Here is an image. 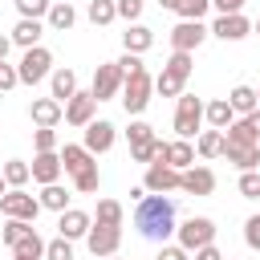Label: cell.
Masks as SVG:
<instances>
[{
  "instance_id": "42",
  "label": "cell",
  "mask_w": 260,
  "mask_h": 260,
  "mask_svg": "<svg viewBox=\"0 0 260 260\" xmlns=\"http://www.w3.org/2000/svg\"><path fill=\"white\" fill-rule=\"evenodd\" d=\"M114 8H118V16H122L126 24H134V20L142 16V0H114Z\"/></svg>"
},
{
  "instance_id": "18",
  "label": "cell",
  "mask_w": 260,
  "mask_h": 260,
  "mask_svg": "<svg viewBox=\"0 0 260 260\" xmlns=\"http://www.w3.org/2000/svg\"><path fill=\"white\" fill-rule=\"evenodd\" d=\"M61 219H57V236H65V240H85V232H89V215L85 211H77V207H65V211H57Z\"/></svg>"
},
{
  "instance_id": "25",
  "label": "cell",
  "mask_w": 260,
  "mask_h": 260,
  "mask_svg": "<svg viewBox=\"0 0 260 260\" xmlns=\"http://www.w3.org/2000/svg\"><path fill=\"white\" fill-rule=\"evenodd\" d=\"M122 45H126V53H138V57H142V53L154 45V32H150L146 24H138V20H134V24H126V32H122Z\"/></svg>"
},
{
  "instance_id": "4",
  "label": "cell",
  "mask_w": 260,
  "mask_h": 260,
  "mask_svg": "<svg viewBox=\"0 0 260 260\" xmlns=\"http://www.w3.org/2000/svg\"><path fill=\"white\" fill-rule=\"evenodd\" d=\"M49 73H53V53H49L45 45L24 49V57H20V65H16V77H20L24 85H37V81H45Z\"/></svg>"
},
{
  "instance_id": "45",
  "label": "cell",
  "mask_w": 260,
  "mask_h": 260,
  "mask_svg": "<svg viewBox=\"0 0 260 260\" xmlns=\"http://www.w3.org/2000/svg\"><path fill=\"white\" fill-rule=\"evenodd\" d=\"M244 244H248V248H260V215H248V223H244Z\"/></svg>"
},
{
  "instance_id": "16",
  "label": "cell",
  "mask_w": 260,
  "mask_h": 260,
  "mask_svg": "<svg viewBox=\"0 0 260 260\" xmlns=\"http://www.w3.org/2000/svg\"><path fill=\"white\" fill-rule=\"evenodd\" d=\"M223 154H228V162H236L240 171H256V167H260V142H228V138H223Z\"/></svg>"
},
{
  "instance_id": "14",
  "label": "cell",
  "mask_w": 260,
  "mask_h": 260,
  "mask_svg": "<svg viewBox=\"0 0 260 260\" xmlns=\"http://www.w3.org/2000/svg\"><path fill=\"white\" fill-rule=\"evenodd\" d=\"M179 191H187V195H211V191H215V171L191 162V167L183 171V179H179Z\"/></svg>"
},
{
  "instance_id": "23",
  "label": "cell",
  "mask_w": 260,
  "mask_h": 260,
  "mask_svg": "<svg viewBox=\"0 0 260 260\" xmlns=\"http://www.w3.org/2000/svg\"><path fill=\"white\" fill-rule=\"evenodd\" d=\"M45 20H49V28L69 32V28L77 24V12H73V4H69V0H53V4H49V12H45Z\"/></svg>"
},
{
  "instance_id": "39",
  "label": "cell",
  "mask_w": 260,
  "mask_h": 260,
  "mask_svg": "<svg viewBox=\"0 0 260 260\" xmlns=\"http://www.w3.org/2000/svg\"><path fill=\"white\" fill-rule=\"evenodd\" d=\"M240 195L260 199V171H240Z\"/></svg>"
},
{
  "instance_id": "11",
  "label": "cell",
  "mask_w": 260,
  "mask_h": 260,
  "mask_svg": "<svg viewBox=\"0 0 260 260\" xmlns=\"http://www.w3.org/2000/svg\"><path fill=\"white\" fill-rule=\"evenodd\" d=\"M118 244H122V228H106V223H89V232H85V248L102 260V256H114L118 252Z\"/></svg>"
},
{
  "instance_id": "31",
  "label": "cell",
  "mask_w": 260,
  "mask_h": 260,
  "mask_svg": "<svg viewBox=\"0 0 260 260\" xmlns=\"http://www.w3.org/2000/svg\"><path fill=\"white\" fill-rule=\"evenodd\" d=\"M37 199H41V207H49V211H65V203H69V191H65L61 183H45Z\"/></svg>"
},
{
  "instance_id": "48",
  "label": "cell",
  "mask_w": 260,
  "mask_h": 260,
  "mask_svg": "<svg viewBox=\"0 0 260 260\" xmlns=\"http://www.w3.org/2000/svg\"><path fill=\"white\" fill-rule=\"evenodd\" d=\"M211 8H219V16H228V12H240L244 0H211Z\"/></svg>"
},
{
  "instance_id": "34",
  "label": "cell",
  "mask_w": 260,
  "mask_h": 260,
  "mask_svg": "<svg viewBox=\"0 0 260 260\" xmlns=\"http://www.w3.org/2000/svg\"><path fill=\"white\" fill-rule=\"evenodd\" d=\"M28 232H32V223H28V219H8V223L0 228V244H8V248H12V244H16V240H24Z\"/></svg>"
},
{
  "instance_id": "26",
  "label": "cell",
  "mask_w": 260,
  "mask_h": 260,
  "mask_svg": "<svg viewBox=\"0 0 260 260\" xmlns=\"http://www.w3.org/2000/svg\"><path fill=\"white\" fill-rule=\"evenodd\" d=\"M49 85H53V98L65 106V102L77 93V73H73V69H53V73H49Z\"/></svg>"
},
{
  "instance_id": "5",
  "label": "cell",
  "mask_w": 260,
  "mask_h": 260,
  "mask_svg": "<svg viewBox=\"0 0 260 260\" xmlns=\"http://www.w3.org/2000/svg\"><path fill=\"white\" fill-rule=\"evenodd\" d=\"M199 126H203V102H199L195 93H179V106H175V134L191 142V138L199 134Z\"/></svg>"
},
{
  "instance_id": "50",
  "label": "cell",
  "mask_w": 260,
  "mask_h": 260,
  "mask_svg": "<svg viewBox=\"0 0 260 260\" xmlns=\"http://www.w3.org/2000/svg\"><path fill=\"white\" fill-rule=\"evenodd\" d=\"M8 49H12V37H0V61L8 57Z\"/></svg>"
},
{
  "instance_id": "43",
  "label": "cell",
  "mask_w": 260,
  "mask_h": 260,
  "mask_svg": "<svg viewBox=\"0 0 260 260\" xmlns=\"http://www.w3.org/2000/svg\"><path fill=\"white\" fill-rule=\"evenodd\" d=\"M16 85H20V77H16V65L0 61V93H8V89H16Z\"/></svg>"
},
{
  "instance_id": "3",
  "label": "cell",
  "mask_w": 260,
  "mask_h": 260,
  "mask_svg": "<svg viewBox=\"0 0 260 260\" xmlns=\"http://www.w3.org/2000/svg\"><path fill=\"white\" fill-rule=\"evenodd\" d=\"M191 65H195V61H191V53H179V49H175V53H171V61L162 65V73L154 77V89H158L162 98H179V93H183V85H187V77H191Z\"/></svg>"
},
{
  "instance_id": "41",
  "label": "cell",
  "mask_w": 260,
  "mask_h": 260,
  "mask_svg": "<svg viewBox=\"0 0 260 260\" xmlns=\"http://www.w3.org/2000/svg\"><path fill=\"white\" fill-rule=\"evenodd\" d=\"M32 146L37 150H57V130L53 126H37L32 130Z\"/></svg>"
},
{
  "instance_id": "27",
  "label": "cell",
  "mask_w": 260,
  "mask_h": 260,
  "mask_svg": "<svg viewBox=\"0 0 260 260\" xmlns=\"http://www.w3.org/2000/svg\"><path fill=\"white\" fill-rule=\"evenodd\" d=\"M12 260H45V240L37 236V228H32L24 240L12 244Z\"/></svg>"
},
{
  "instance_id": "20",
  "label": "cell",
  "mask_w": 260,
  "mask_h": 260,
  "mask_svg": "<svg viewBox=\"0 0 260 260\" xmlns=\"http://www.w3.org/2000/svg\"><path fill=\"white\" fill-rule=\"evenodd\" d=\"M203 122L211 130H228L236 122V110L228 106V98H215V102H203Z\"/></svg>"
},
{
  "instance_id": "22",
  "label": "cell",
  "mask_w": 260,
  "mask_h": 260,
  "mask_svg": "<svg viewBox=\"0 0 260 260\" xmlns=\"http://www.w3.org/2000/svg\"><path fill=\"white\" fill-rule=\"evenodd\" d=\"M61 110H65V106H61L57 98H37V102L28 106V118H32L37 126H57V122H61Z\"/></svg>"
},
{
  "instance_id": "17",
  "label": "cell",
  "mask_w": 260,
  "mask_h": 260,
  "mask_svg": "<svg viewBox=\"0 0 260 260\" xmlns=\"http://www.w3.org/2000/svg\"><path fill=\"white\" fill-rule=\"evenodd\" d=\"M28 175H32L41 187H45V183H57V179H61V154H57V150H37Z\"/></svg>"
},
{
  "instance_id": "55",
  "label": "cell",
  "mask_w": 260,
  "mask_h": 260,
  "mask_svg": "<svg viewBox=\"0 0 260 260\" xmlns=\"http://www.w3.org/2000/svg\"><path fill=\"white\" fill-rule=\"evenodd\" d=\"M256 32H260V20H256Z\"/></svg>"
},
{
  "instance_id": "15",
  "label": "cell",
  "mask_w": 260,
  "mask_h": 260,
  "mask_svg": "<svg viewBox=\"0 0 260 260\" xmlns=\"http://www.w3.org/2000/svg\"><path fill=\"white\" fill-rule=\"evenodd\" d=\"M207 32H215L219 41H244V37L252 32V20H248L244 12H228V16H219Z\"/></svg>"
},
{
  "instance_id": "36",
  "label": "cell",
  "mask_w": 260,
  "mask_h": 260,
  "mask_svg": "<svg viewBox=\"0 0 260 260\" xmlns=\"http://www.w3.org/2000/svg\"><path fill=\"white\" fill-rule=\"evenodd\" d=\"M207 8H211V0H179V4H175L179 20H203Z\"/></svg>"
},
{
  "instance_id": "6",
  "label": "cell",
  "mask_w": 260,
  "mask_h": 260,
  "mask_svg": "<svg viewBox=\"0 0 260 260\" xmlns=\"http://www.w3.org/2000/svg\"><path fill=\"white\" fill-rule=\"evenodd\" d=\"M175 236H179V248L195 252V248H203V244H215V223H211L207 215H191V219L175 223Z\"/></svg>"
},
{
  "instance_id": "54",
  "label": "cell",
  "mask_w": 260,
  "mask_h": 260,
  "mask_svg": "<svg viewBox=\"0 0 260 260\" xmlns=\"http://www.w3.org/2000/svg\"><path fill=\"white\" fill-rule=\"evenodd\" d=\"M256 102H260V89H256Z\"/></svg>"
},
{
  "instance_id": "38",
  "label": "cell",
  "mask_w": 260,
  "mask_h": 260,
  "mask_svg": "<svg viewBox=\"0 0 260 260\" xmlns=\"http://www.w3.org/2000/svg\"><path fill=\"white\" fill-rule=\"evenodd\" d=\"M98 183H102V175H98V162H93V167H85L81 175H73V187H77L81 195H89V191H98Z\"/></svg>"
},
{
  "instance_id": "8",
  "label": "cell",
  "mask_w": 260,
  "mask_h": 260,
  "mask_svg": "<svg viewBox=\"0 0 260 260\" xmlns=\"http://www.w3.org/2000/svg\"><path fill=\"white\" fill-rule=\"evenodd\" d=\"M179 179H183V171H175L171 162L154 158V162H146V179H142V187H146L150 195H167V191H179Z\"/></svg>"
},
{
  "instance_id": "21",
  "label": "cell",
  "mask_w": 260,
  "mask_h": 260,
  "mask_svg": "<svg viewBox=\"0 0 260 260\" xmlns=\"http://www.w3.org/2000/svg\"><path fill=\"white\" fill-rule=\"evenodd\" d=\"M162 162H171L175 171H187L191 162H195V146L187 142V138H175V142H167L162 146V154H158Z\"/></svg>"
},
{
  "instance_id": "35",
  "label": "cell",
  "mask_w": 260,
  "mask_h": 260,
  "mask_svg": "<svg viewBox=\"0 0 260 260\" xmlns=\"http://www.w3.org/2000/svg\"><path fill=\"white\" fill-rule=\"evenodd\" d=\"M89 20L93 24H110V20H118V8H114V0H89Z\"/></svg>"
},
{
  "instance_id": "19",
  "label": "cell",
  "mask_w": 260,
  "mask_h": 260,
  "mask_svg": "<svg viewBox=\"0 0 260 260\" xmlns=\"http://www.w3.org/2000/svg\"><path fill=\"white\" fill-rule=\"evenodd\" d=\"M57 154H61V171H65V175H81L85 167H93V162H98V154H89L85 146H73V142H65Z\"/></svg>"
},
{
  "instance_id": "44",
  "label": "cell",
  "mask_w": 260,
  "mask_h": 260,
  "mask_svg": "<svg viewBox=\"0 0 260 260\" xmlns=\"http://www.w3.org/2000/svg\"><path fill=\"white\" fill-rule=\"evenodd\" d=\"M150 134H154V126H150V122H130V130H126V138H130V146H134V142H146Z\"/></svg>"
},
{
  "instance_id": "46",
  "label": "cell",
  "mask_w": 260,
  "mask_h": 260,
  "mask_svg": "<svg viewBox=\"0 0 260 260\" xmlns=\"http://www.w3.org/2000/svg\"><path fill=\"white\" fill-rule=\"evenodd\" d=\"M187 256H191L187 248H179V244H162V252H158L154 260H187Z\"/></svg>"
},
{
  "instance_id": "2",
  "label": "cell",
  "mask_w": 260,
  "mask_h": 260,
  "mask_svg": "<svg viewBox=\"0 0 260 260\" xmlns=\"http://www.w3.org/2000/svg\"><path fill=\"white\" fill-rule=\"evenodd\" d=\"M150 93H154V77L146 73V65H134L122 77V106H126V114H142L150 106Z\"/></svg>"
},
{
  "instance_id": "52",
  "label": "cell",
  "mask_w": 260,
  "mask_h": 260,
  "mask_svg": "<svg viewBox=\"0 0 260 260\" xmlns=\"http://www.w3.org/2000/svg\"><path fill=\"white\" fill-rule=\"evenodd\" d=\"M4 191H8V183H4V175H0V195H4Z\"/></svg>"
},
{
  "instance_id": "53",
  "label": "cell",
  "mask_w": 260,
  "mask_h": 260,
  "mask_svg": "<svg viewBox=\"0 0 260 260\" xmlns=\"http://www.w3.org/2000/svg\"><path fill=\"white\" fill-rule=\"evenodd\" d=\"M102 260H118V256H102Z\"/></svg>"
},
{
  "instance_id": "30",
  "label": "cell",
  "mask_w": 260,
  "mask_h": 260,
  "mask_svg": "<svg viewBox=\"0 0 260 260\" xmlns=\"http://www.w3.org/2000/svg\"><path fill=\"white\" fill-rule=\"evenodd\" d=\"M162 146H167V142H162L158 134H150L146 142H134V146H130V158H134V162H154V158L162 154Z\"/></svg>"
},
{
  "instance_id": "49",
  "label": "cell",
  "mask_w": 260,
  "mask_h": 260,
  "mask_svg": "<svg viewBox=\"0 0 260 260\" xmlns=\"http://www.w3.org/2000/svg\"><path fill=\"white\" fill-rule=\"evenodd\" d=\"M240 118H244V122H248V130H252V134L260 138V106H256L252 114H240Z\"/></svg>"
},
{
  "instance_id": "10",
  "label": "cell",
  "mask_w": 260,
  "mask_h": 260,
  "mask_svg": "<svg viewBox=\"0 0 260 260\" xmlns=\"http://www.w3.org/2000/svg\"><path fill=\"white\" fill-rule=\"evenodd\" d=\"M203 41H207V24L203 20H179L171 28V49H179V53H195Z\"/></svg>"
},
{
  "instance_id": "32",
  "label": "cell",
  "mask_w": 260,
  "mask_h": 260,
  "mask_svg": "<svg viewBox=\"0 0 260 260\" xmlns=\"http://www.w3.org/2000/svg\"><path fill=\"white\" fill-rule=\"evenodd\" d=\"M93 223H106V228H122V203H118V199H98Z\"/></svg>"
},
{
  "instance_id": "51",
  "label": "cell",
  "mask_w": 260,
  "mask_h": 260,
  "mask_svg": "<svg viewBox=\"0 0 260 260\" xmlns=\"http://www.w3.org/2000/svg\"><path fill=\"white\" fill-rule=\"evenodd\" d=\"M158 4H162V8H171V12H175V4H179V0H158Z\"/></svg>"
},
{
  "instance_id": "29",
  "label": "cell",
  "mask_w": 260,
  "mask_h": 260,
  "mask_svg": "<svg viewBox=\"0 0 260 260\" xmlns=\"http://www.w3.org/2000/svg\"><path fill=\"white\" fill-rule=\"evenodd\" d=\"M228 106H232L236 114H252L260 102H256V89H252V85H236V89L228 93Z\"/></svg>"
},
{
  "instance_id": "12",
  "label": "cell",
  "mask_w": 260,
  "mask_h": 260,
  "mask_svg": "<svg viewBox=\"0 0 260 260\" xmlns=\"http://www.w3.org/2000/svg\"><path fill=\"white\" fill-rule=\"evenodd\" d=\"M93 110H98V98H93L89 89H77V93L65 102L61 118H65L69 126H89V122H93Z\"/></svg>"
},
{
  "instance_id": "33",
  "label": "cell",
  "mask_w": 260,
  "mask_h": 260,
  "mask_svg": "<svg viewBox=\"0 0 260 260\" xmlns=\"http://www.w3.org/2000/svg\"><path fill=\"white\" fill-rule=\"evenodd\" d=\"M0 175H4V183L8 187H24L32 175H28V162H20V158H8L4 167H0Z\"/></svg>"
},
{
  "instance_id": "7",
  "label": "cell",
  "mask_w": 260,
  "mask_h": 260,
  "mask_svg": "<svg viewBox=\"0 0 260 260\" xmlns=\"http://www.w3.org/2000/svg\"><path fill=\"white\" fill-rule=\"evenodd\" d=\"M0 211L8 215V219H37L41 215V199H32L24 187H8L4 195H0Z\"/></svg>"
},
{
  "instance_id": "13",
  "label": "cell",
  "mask_w": 260,
  "mask_h": 260,
  "mask_svg": "<svg viewBox=\"0 0 260 260\" xmlns=\"http://www.w3.org/2000/svg\"><path fill=\"white\" fill-rule=\"evenodd\" d=\"M81 130H85V142H81V146H85L89 154H106V150L114 146V138H118L114 122H106V118H93V122L81 126Z\"/></svg>"
},
{
  "instance_id": "1",
  "label": "cell",
  "mask_w": 260,
  "mask_h": 260,
  "mask_svg": "<svg viewBox=\"0 0 260 260\" xmlns=\"http://www.w3.org/2000/svg\"><path fill=\"white\" fill-rule=\"evenodd\" d=\"M134 228H138L142 240L162 244V240L175 232V199L150 195V191H146L142 199H134Z\"/></svg>"
},
{
  "instance_id": "9",
  "label": "cell",
  "mask_w": 260,
  "mask_h": 260,
  "mask_svg": "<svg viewBox=\"0 0 260 260\" xmlns=\"http://www.w3.org/2000/svg\"><path fill=\"white\" fill-rule=\"evenodd\" d=\"M122 65L118 61H106V65H98L93 69V85H89V93L98 98V102H110L114 93H122Z\"/></svg>"
},
{
  "instance_id": "47",
  "label": "cell",
  "mask_w": 260,
  "mask_h": 260,
  "mask_svg": "<svg viewBox=\"0 0 260 260\" xmlns=\"http://www.w3.org/2000/svg\"><path fill=\"white\" fill-rule=\"evenodd\" d=\"M195 260H223V252L215 244H203V248H195Z\"/></svg>"
},
{
  "instance_id": "37",
  "label": "cell",
  "mask_w": 260,
  "mask_h": 260,
  "mask_svg": "<svg viewBox=\"0 0 260 260\" xmlns=\"http://www.w3.org/2000/svg\"><path fill=\"white\" fill-rule=\"evenodd\" d=\"M45 260H73V240H65V236L45 240Z\"/></svg>"
},
{
  "instance_id": "40",
  "label": "cell",
  "mask_w": 260,
  "mask_h": 260,
  "mask_svg": "<svg viewBox=\"0 0 260 260\" xmlns=\"http://www.w3.org/2000/svg\"><path fill=\"white\" fill-rule=\"evenodd\" d=\"M49 4H53V0H16V12L28 16V20H41V16L49 12Z\"/></svg>"
},
{
  "instance_id": "24",
  "label": "cell",
  "mask_w": 260,
  "mask_h": 260,
  "mask_svg": "<svg viewBox=\"0 0 260 260\" xmlns=\"http://www.w3.org/2000/svg\"><path fill=\"white\" fill-rule=\"evenodd\" d=\"M41 32H45V24H41V20H28V16H20V20H16V28H12L8 37H12V45H20V49H32V45H41Z\"/></svg>"
},
{
  "instance_id": "28",
  "label": "cell",
  "mask_w": 260,
  "mask_h": 260,
  "mask_svg": "<svg viewBox=\"0 0 260 260\" xmlns=\"http://www.w3.org/2000/svg\"><path fill=\"white\" fill-rule=\"evenodd\" d=\"M195 150H199V158H219L223 154V130H199Z\"/></svg>"
}]
</instances>
